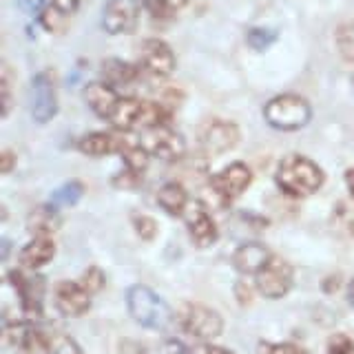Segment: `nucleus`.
<instances>
[{"label": "nucleus", "instance_id": "obj_1", "mask_svg": "<svg viewBox=\"0 0 354 354\" xmlns=\"http://www.w3.org/2000/svg\"><path fill=\"white\" fill-rule=\"evenodd\" d=\"M274 184L279 186L281 193L304 199L321 191V186L326 184V173L317 162L306 158V155L292 153L286 155L277 166Z\"/></svg>", "mask_w": 354, "mask_h": 354}, {"label": "nucleus", "instance_id": "obj_2", "mask_svg": "<svg viewBox=\"0 0 354 354\" xmlns=\"http://www.w3.org/2000/svg\"><path fill=\"white\" fill-rule=\"evenodd\" d=\"M127 308L131 319L140 324L147 330H155V332H164L173 326L175 315L171 306L164 301V299L151 290L149 286L136 283L127 290Z\"/></svg>", "mask_w": 354, "mask_h": 354}, {"label": "nucleus", "instance_id": "obj_3", "mask_svg": "<svg viewBox=\"0 0 354 354\" xmlns=\"http://www.w3.org/2000/svg\"><path fill=\"white\" fill-rule=\"evenodd\" d=\"M313 118V106L297 93H281L263 106V120L277 131H299Z\"/></svg>", "mask_w": 354, "mask_h": 354}, {"label": "nucleus", "instance_id": "obj_4", "mask_svg": "<svg viewBox=\"0 0 354 354\" xmlns=\"http://www.w3.org/2000/svg\"><path fill=\"white\" fill-rule=\"evenodd\" d=\"M175 319L188 337L202 343H213V339H217L224 332V319H221V315L204 304H184L177 310Z\"/></svg>", "mask_w": 354, "mask_h": 354}, {"label": "nucleus", "instance_id": "obj_5", "mask_svg": "<svg viewBox=\"0 0 354 354\" xmlns=\"http://www.w3.org/2000/svg\"><path fill=\"white\" fill-rule=\"evenodd\" d=\"M29 111L33 122L47 124L58 115V88L49 71H40L31 77L29 84Z\"/></svg>", "mask_w": 354, "mask_h": 354}, {"label": "nucleus", "instance_id": "obj_6", "mask_svg": "<svg viewBox=\"0 0 354 354\" xmlns=\"http://www.w3.org/2000/svg\"><path fill=\"white\" fill-rule=\"evenodd\" d=\"M250 184H252V171L243 162H232L224 166L217 175L210 177V191H213V195L221 204L235 202L237 197H241L248 191Z\"/></svg>", "mask_w": 354, "mask_h": 354}, {"label": "nucleus", "instance_id": "obj_7", "mask_svg": "<svg viewBox=\"0 0 354 354\" xmlns=\"http://www.w3.org/2000/svg\"><path fill=\"white\" fill-rule=\"evenodd\" d=\"M295 286V270L292 266L281 257H270L263 266V270L254 277V288L266 299H283Z\"/></svg>", "mask_w": 354, "mask_h": 354}, {"label": "nucleus", "instance_id": "obj_8", "mask_svg": "<svg viewBox=\"0 0 354 354\" xmlns=\"http://www.w3.org/2000/svg\"><path fill=\"white\" fill-rule=\"evenodd\" d=\"M140 71H144L151 77H158V80H164V77L173 75L177 60L173 49L160 38H149L140 44Z\"/></svg>", "mask_w": 354, "mask_h": 354}, {"label": "nucleus", "instance_id": "obj_9", "mask_svg": "<svg viewBox=\"0 0 354 354\" xmlns=\"http://www.w3.org/2000/svg\"><path fill=\"white\" fill-rule=\"evenodd\" d=\"M142 147L149 151L151 158H160L164 162H177L184 158L186 142L177 131L171 127H160L142 133Z\"/></svg>", "mask_w": 354, "mask_h": 354}, {"label": "nucleus", "instance_id": "obj_10", "mask_svg": "<svg viewBox=\"0 0 354 354\" xmlns=\"http://www.w3.org/2000/svg\"><path fill=\"white\" fill-rule=\"evenodd\" d=\"M239 129L235 122L210 120L199 131V147L206 155H224L239 144Z\"/></svg>", "mask_w": 354, "mask_h": 354}, {"label": "nucleus", "instance_id": "obj_11", "mask_svg": "<svg viewBox=\"0 0 354 354\" xmlns=\"http://www.w3.org/2000/svg\"><path fill=\"white\" fill-rule=\"evenodd\" d=\"M140 20L138 0H109L102 9V27L111 36L136 31Z\"/></svg>", "mask_w": 354, "mask_h": 354}, {"label": "nucleus", "instance_id": "obj_12", "mask_svg": "<svg viewBox=\"0 0 354 354\" xmlns=\"http://www.w3.org/2000/svg\"><path fill=\"white\" fill-rule=\"evenodd\" d=\"M91 292L80 281H60L53 290L55 310L66 319H77L91 308Z\"/></svg>", "mask_w": 354, "mask_h": 354}, {"label": "nucleus", "instance_id": "obj_13", "mask_svg": "<svg viewBox=\"0 0 354 354\" xmlns=\"http://www.w3.org/2000/svg\"><path fill=\"white\" fill-rule=\"evenodd\" d=\"M184 217H186V230H188V237L193 241V246L208 248L217 241V237H219L217 224L202 202L188 204Z\"/></svg>", "mask_w": 354, "mask_h": 354}, {"label": "nucleus", "instance_id": "obj_14", "mask_svg": "<svg viewBox=\"0 0 354 354\" xmlns=\"http://www.w3.org/2000/svg\"><path fill=\"white\" fill-rule=\"evenodd\" d=\"M9 283L18 292L20 306L29 317L42 315V299H44V279L40 274H25L22 270L9 272Z\"/></svg>", "mask_w": 354, "mask_h": 354}, {"label": "nucleus", "instance_id": "obj_15", "mask_svg": "<svg viewBox=\"0 0 354 354\" xmlns=\"http://www.w3.org/2000/svg\"><path fill=\"white\" fill-rule=\"evenodd\" d=\"M5 341L14 343L20 354H53L51 337H47L42 330L27 326V324H7Z\"/></svg>", "mask_w": 354, "mask_h": 354}, {"label": "nucleus", "instance_id": "obj_16", "mask_svg": "<svg viewBox=\"0 0 354 354\" xmlns=\"http://www.w3.org/2000/svg\"><path fill=\"white\" fill-rule=\"evenodd\" d=\"M270 250L263 246L259 241H246L237 246V250L232 252V266L239 274H246V277H257L263 266L270 261Z\"/></svg>", "mask_w": 354, "mask_h": 354}, {"label": "nucleus", "instance_id": "obj_17", "mask_svg": "<svg viewBox=\"0 0 354 354\" xmlns=\"http://www.w3.org/2000/svg\"><path fill=\"white\" fill-rule=\"evenodd\" d=\"M84 102L86 106L93 111V113L97 118L102 120H111V115H113L115 106L120 104V95L115 91V86H111L109 82H88L84 86Z\"/></svg>", "mask_w": 354, "mask_h": 354}, {"label": "nucleus", "instance_id": "obj_18", "mask_svg": "<svg viewBox=\"0 0 354 354\" xmlns=\"http://www.w3.org/2000/svg\"><path fill=\"white\" fill-rule=\"evenodd\" d=\"M142 115H144V100L140 97H122L111 115V124L120 133L142 131Z\"/></svg>", "mask_w": 354, "mask_h": 354}, {"label": "nucleus", "instance_id": "obj_19", "mask_svg": "<svg viewBox=\"0 0 354 354\" xmlns=\"http://www.w3.org/2000/svg\"><path fill=\"white\" fill-rule=\"evenodd\" d=\"M55 257V241L51 237H33L27 246H22L18 261L25 270H40Z\"/></svg>", "mask_w": 354, "mask_h": 354}, {"label": "nucleus", "instance_id": "obj_20", "mask_svg": "<svg viewBox=\"0 0 354 354\" xmlns=\"http://www.w3.org/2000/svg\"><path fill=\"white\" fill-rule=\"evenodd\" d=\"M122 140H124V133H104V131H95V133H86L84 138L77 142V151L88 155V158H104L111 153H120L122 149Z\"/></svg>", "mask_w": 354, "mask_h": 354}, {"label": "nucleus", "instance_id": "obj_21", "mask_svg": "<svg viewBox=\"0 0 354 354\" xmlns=\"http://www.w3.org/2000/svg\"><path fill=\"white\" fill-rule=\"evenodd\" d=\"M62 219L58 215V208H53L51 204L38 206L36 210H31L27 217V230L33 237H51L55 230L60 228Z\"/></svg>", "mask_w": 354, "mask_h": 354}, {"label": "nucleus", "instance_id": "obj_22", "mask_svg": "<svg viewBox=\"0 0 354 354\" xmlns=\"http://www.w3.org/2000/svg\"><path fill=\"white\" fill-rule=\"evenodd\" d=\"M158 204L171 217H182L188 208V191L180 182H166L158 193Z\"/></svg>", "mask_w": 354, "mask_h": 354}, {"label": "nucleus", "instance_id": "obj_23", "mask_svg": "<svg viewBox=\"0 0 354 354\" xmlns=\"http://www.w3.org/2000/svg\"><path fill=\"white\" fill-rule=\"evenodd\" d=\"M102 75L104 82H109L111 86H122V84H133L140 75V66L129 64L124 60H104L102 62Z\"/></svg>", "mask_w": 354, "mask_h": 354}, {"label": "nucleus", "instance_id": "obj_24", "mask_svg": "<svg viewBox=\"0 0 354 354\" xmlns=\"http://www.w3.org/2000/svg\"><path fill=\"white\" fill-rule=\"evenodd\" d=\"M82 195H84V186L77 182V180H73V182L62 184L60 188H55V191L51 193V197H49V204L53 208L75 206L82 199Z\"/></svg>", "mask_w": 354, "mask_h": 354}, {"label": "nucleus", "instance_id": "obj_25", "mask_svg": "<svg viewBox=\"0 0 354 354\" xmlns=\"http://www.w3.org/2000/svg\"><path fill=\"white\" fill-rule=\"evenodd\" d=\"M337 51L346 62H354V22L341 25L335 33Z\"/></svg>", "mask_w": 354, "mask_h": 354}, {"label": "nucleus", "instance_id": "obj_26", "mask_svg": "<svg viewBox=\"0 0 354 354\" xmlns=\"http://www.w3.org/2000/svg\"><path fill=\"white\" fill-rule=\"evenodd\" d=\"M332 221L339 226L346 235L354 237V199L352 202H339L332 213Z\"/></svg>", "mask_w": 354, "mask_h": 354}, {"label": "nucleus", "instance_id": "obj_27", "mask_svg": "<svg viewBox=\"0 0 354 354\" xmlns=\"http://www.w3.org/2000/svg\"><path fill=\"white\" fill-rule=\"evenodd\" d=\"M69 20L71 18H66V16H62L58 9H53L51 5L47 7L40 14V25L47 29L49 33H62L66 27H69Z\"/></svg>", "mask_w": 354, "mask_h": 354}, {"label": "nucleus", "instance_id": "obj_28", "mask_svg": "<svg viewBox=\"0 0 354 354\" xmlns=\"http://www.w3.org/2000/svg\"><path fill=\"white\" fill-rule=\"evenodd\" d=\"M131 224H133V228H136L138 237H142L144 241H153L155 235H158V221H155L151 215L136 213L131 217Z\"/></svg>", "mask_w": 354, "mask_h": 354}, {"label": "nucleus", "instance_id": "obj_29", "mask_svg": "<svg viewBox=\"0 0 354 354\" xmlns=\"http://www.w3.org/2000/svg\"><path fill=\"white\" fill-rule=\"evenodd\" d=\"M246 40H248V44H250L254 51H266L277 40V31L263 29V27H252L246 33Z\"/></svg>", "mask_w": 354, "mask_h": 354}, {"label": "nucleus", "instance_id": "obj_30", "mask_svg": "<svg viewBox=\"0 0 354 354\" xmlns=\"http://www.w3.org/2000/svg\"><path fill=\"white\" fill-rule=\"evenodd\" d=\"M259 354H310L306 348L297 346V343H272V341H261L259 343Z\"/></svg>", "mask_w": 354, "mask_h": 354}, {"label": "nucleus", "instance_id": "obj_31", "mask_svg": "<svg viewBox=\"0 0 354 354\" xmlns=\"http://www.w3.org/2000/svg\"><path fill=\"white\" fill-rule=\"evenodd\" d=\"M80 283L86 288L88 292L91 295H95V292H100L104 288V283H106V277H104V272L97 268V266H91V268H86L84 270V274H82V279H80Z\"/></svg>", "mask_w": 354, "mask_h": 354}, {"label": "nucleus", "instance_id": "obj_32", "mask_svg": "<svg viewBox=\"0 0 354 354\" xmlns=\"http://www.w3.org/2000/svg\"><path fill=\"white\" fill-rule=\"evenodd\" d=\"M326 354H354V341L343 332H337L328 339Z\"/></svg>", "mask_w": 354, "mask_h": 354}, {"label": "nucleus", "instance_id": "obj_33", "mask_svg": "<svg viewBox=\"0 0 354 354\" xmlns=\"http://www.w3.org/2000/svg\"><path fill=\"white\" fill-rule=\"evenodd\" d=\"M51 352L53 354H84L82 348L75 343V339L66 337V335H53L51 337Z\"/></svg>", "mask_w": 354, "mask_h": 354}, {"label": "nucleus", "instance_id": "obj_34", "mask_svg": "<svg viewBox=\"0 0 354 354\" xmlns=\"http://www.w3.org/2000/svg\"><path fill=\"white\" fill-rule=\"evenodd\" d=\"M0 88H3V118H7L11 111V69L7 62H3L0 71Z\"/></svg>", "mask_w": 354, "mask_h": 354}, {"label": "nucleus", "instance_id": "obj_35", "mask_svg": "<svg viewBox=\"0 0 354 354\" xmlns=\"http://www.w3.org/2000/svg\"><path fill=\"white\" fill-rule=\"evenodd\" d=\"M158 354H195L188 346H184L182 341H177V339H166L162 341V346L158 350Z\"/></svg>", "mask_w": 354, "mask_h": 354}, {"label": "nucleus", "instance_id": "obj_36", "mask_svg": "<svg viewBox=\"0 0 354 354\" xmlns=\"http://www.w3.org/2000/svg\"><path fill=\"white\" fill-rule=\"evenodd\" d=\"M82 0H51V7L53 9H58L62 16L66 18H73L75 16V11L77 7H80Z\"/></svg>", "mask_w": 354, "mask_h": 354}, {"label": "nucleus", "instance_id": "obj_37", "mask_svg": "<svg viewBox=\"0 0 354 354\" xmlns=\"http://www.w3.org/2000/svg\"><path fill=\"white\" fill-rule=\"evenodd\" d=\"M235 295H237V301H239L241 306H248V304L252 301V288H250L246 281H239V283L235 286Z\"/></svg>", "mask_w": 354, "mask_h": 354}, {"label": "nucleus", "instance_id": "obj_38", "mask_svg": "<svg viewBox=\"0 0 354 354\" xmlns=\"http://www.w3.org/2000/svg\"><path fill=\"white\" fill-rule=\"evenodd\" d=\"M195 354H235L221 346H215V343H199L195 348Z\"/></svg>", "mask_w": 354, "mask_h": 354}, {"label": "nucleus", "instance_id": "obj_39", "mask_svg": "<svg viewBox=\"0 0 354 354\" xmlns=\"http://www.w3.org/2000/svg\"><path fill=\"white\" fill-rule=\"evenodd\" d=\"M14 164H16V158L9 149H5L3 153H0V171H3L5 175L14 171Z\"/></svg>", "mask_w": 354, "mask_h": 354}, {"label": "nucleus", "instance_id": "obj_40", "mask_svg": "<svg viewBox=\"0 0 354 354\" xmlns=\"http://www.w3.org/2000/svg\"><path fill=\"white\" fill-rule=\"evenodd\" d=\"M122 354H147V352H144V348L138 346V343L124 341V343H122Z\"/></svg>", "mask_w": 354, "mask_h": 354}, {"label": "nucleus", "instance_id": "obj_41", "mask_svg": "<svg viewBox=\"0 0 354 354\" xmlns=\"http://www.w3.org/2000/svg\"><path fill=\"white\" fill-rule=\"evenodd\" d=\"M346 184H348L350 197L354 199V166H352V169H348V171H346Z\"/></svg>", "mask_w": 354, "mask_h": 354}, {"label": "nucleus", "instance_id": "obj_42", "mask_svg": "<svg viewBox=\"0 0 354 354\" xmlns=\"http://www.w3.org/2000/svg\"><path fill=\"white\" fill-rule=\"evenodd\" d=\"M348 304H350V308L354 310V277H352L350 283H348Z\"/></svg>", "mask_w": 354, "mask_h": 354}]
</instances>
